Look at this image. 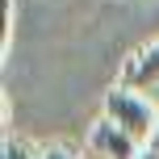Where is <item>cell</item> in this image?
<instances>
[{"label": "cell", "mask_w": 159, "mask_h": 159, "mask_svg": "<svg viewBox=\"0 0 159 159\" xmlns=\"http://www.w3.org/2000/svg\"><path fill=\"white\" fill-rule=\"evenodd\" d=\"M105 117L109 121H117L121 130H126L134 143H151L155 138V130H159V113H155V105L147 101V92H134V88H121V84H113L109 92H105Z\"/></svg>", "instance_id": "cell-1"}, {"label": "cell", "mask_w": 159, "mask_h": 159, "mask_svg": "<svg viewBox=\"0 0 159 159\" xmlns=\"http://www.w3.org/2000/svg\"><path fill=\"white\" fill-rule=\"evenodd\" d=\"M88 147H92L101 159H138V155H143V143H134V138H130L117 121H109V117H101L92 126Z\"/></svg>", "instance_id": "cell-2"}, {"label": "cell", "mask_w": 159, "mask_h": 159, "mask_svg": "<svg viewBox=\"0 0 159 159\" xmlns=\"http://www.w3.org/2000/svg\"><path fill=\"white\" fill-rule=\"evenodd\" d=\"M117 84H121V88H134V92H151V88L159 84V42L138 46L134 55L121 63Z\"/></svg>", "instance_id": "cell-3"}, {"label": "cell", "mask_w": 159, "mask_h": 159, "mask_svg": "<svg viewBox=\"0 0 159 159\" xmlns=\"http://www.w3.org/2000/svg\"><path fill=\"white\" fill-rule=\"evenodd\" d=\"M4 159H38L30 151V143H21V138H4Z\"/></svg>", "instance_id": "cell-4"}, {"label": "cell", "mask_w": 159, "mask_h": 159, "mask_svg": "<svg viewBox=\"0 0 159 159\" xmlns=\"http://www.w3.org/2000/svg\"><path fill=\"white\" fill-rule=\"evenodd\" d=\"M38 159H75L67 147H46V151H38Z\"/></svg>", "instance_id": "cell-5"}, {"label": "cell", "mask_w": 159, "mask_h": 159, "mask_svg": "<svg viewBox=\"0 0 159 159\" xmlns=\"http://www.w3.org/2000/svg\"><path fill=\"white\" fill-rule=\"evenodd\" d=\"M147 101H151V105H155V113H159V84L151 88V92H147Z\"/></svg>", "instance_id": "cell-6"}, {"label": "cell", "mask_w": 159, "mask_h": 159, "mask_svg": "<svg viewBox=\"0 0 159 159\" xmlns=\"http://www.w3.org/2000/svg\"><path fill=\"white\" fill-rule=\"evenodd\" d=\"M138 159H159V151H155V147H143V155H138Z\"/></svg>", "instance_id": "cell-7"}, {"label": "cell", "mask_w": 159, "mask_h": 159, "mask_svg": "<svg viewBox=\"0 0 159 159\" xmlns=\"http://www.w3.org/2000/svg\"><path fill=\"white\" fill-rule=\"evenodd\" d=\"M147 147H155V151H159V130H155V138H151V143H147Z\"/></svg>", "instance_id": "cell-8"}]
</instances>
